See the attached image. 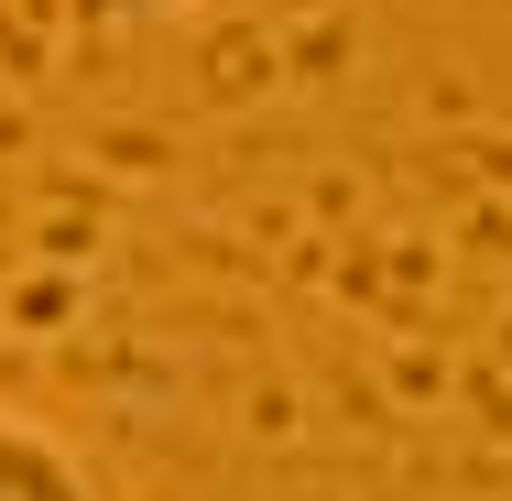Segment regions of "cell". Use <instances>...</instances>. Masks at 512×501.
Returning <instances> with one entry per match:
<instances>
[{
	"mask_svg": "<svg viewBox=\"0 0 512 501\" xmlns=\"http://www.w3.org/2000/svg\"><path fill=\"white\" fill-rule=\"evenodd\" d=\"M0 501H99L88 458L66 436H44L33 414H0Z\"/></svg>",
	"mask_w": 512,
	"mask_h": 501,
	"instance_id": "obj_1",
	"label": "cell"
}]
</instances>
